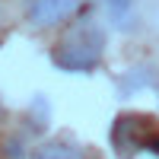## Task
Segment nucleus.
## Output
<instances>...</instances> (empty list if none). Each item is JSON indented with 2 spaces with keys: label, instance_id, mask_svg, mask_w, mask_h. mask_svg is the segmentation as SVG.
I'll return each instance as SVG.
<instances>
[{
  "label": "nucleus",
  "instance_id": "3",
  "mask_svg": "<svg viewBox=\"0 0 159 159\" xmlns=\"http://www.w3.org/2000/svg\"><path fill=\"white\" fill-rule=\"evenodd\" d=\"M80 0H25V16L32 25L38 29H48V25H57L76 10Z\"/></svg>",
  "mask_w": 159,
  "mask_h": 159
},
{
  "label": "nucleus",
  "instance_id": "1",
  "mask_svg": "<svg viewBox=\"0 0 159 159\" xmlns=\"http://www.w3.org/2000/svg\"><path fill=\"white\" fill-rule=\"evenodd\" d=\"M102 51H105V32L92 19H83L54 45L51 64L67 73H89L99 67Z\"/></svg>",
  "mask_w": 159,
  "mask_h": 159
},
{
  "label": "nucleus",
  "instance_id": "6",
  "mask_svg": "<svg viewBox=\"0 0 159 159\" xmlns=\"http://www.w3.org/2000/svg\"><path fill=\"white\" fill-rule=\"evenodd\" d=\"M147 153H153V156H159V134H153L150 140H147V147H143Z\"/></svg>",
  "mask_w": 159,
  "mask_h": 159
},
{
  "label": "nucleus",
  "instance_id": "5",
  "mask_svg": "<svg viewBox=\"0 0 159 159\" xmlns=\"http://www.w3.org/2000/svg\"><path fill=\"white\" fill-rule=\"evenodd\" d=\"M105 7H108L111 19H115L118 25H124V22H127V13H130V7H134V0H105Z\"/></svg>",
  "mask_w": 159,
  "mask_h": 159
},
{
  "label": "nucleus",
  "instance_id": "4",
  "mask_svg": "<svg viewBox=\"0 0 159 159\" xmlns=\"http://www.w3.org/2000/svg\"><path fill=\"white\" fill-rule=\"evenodd\" d=\"M35 159H80V150L67 147V143H48L35 153Z\"/></svg>",
  "mask_w": 159,
  "mask_h": 159
},
{
  "label": "nucleus",
  "instance_id": "2",
  "mask_svg": "<svg viewBox=\"0 0 159 159\" xmlns=\"http://www.w3.org/2000/svg\"><path fill=\"white\" fill-rule=\"evenodd\" d=\"M153 134L156 130L150 127L147 118H140V115H118L115 124H111V147H115V153L121 159H130V156H137L143 147H147V140Z\"/></svg>",
  "mask_w": 159,
  "mask_h": 159
}]
</instances>
